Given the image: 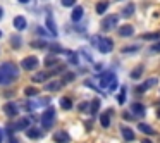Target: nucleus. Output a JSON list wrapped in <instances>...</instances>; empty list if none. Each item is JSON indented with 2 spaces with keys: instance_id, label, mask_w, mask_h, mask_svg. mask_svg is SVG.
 Segmentation results:
<instances>
[{
  "instance_id": "obj_1",
  "label": "nucleus",
  "mask_w": 160,
  "mask_h": 143,
  "mask_svg": "<svg viewBox=\"0 0 160 143\" xmlns=\"http://www.w3.org/2000/svg\"><path fill=\"white\" fill-rule=\"evenodd\" d=\"M100 86L102 88H107V90L114 91L117 88V76H115L112 71H107L100 76Z\"/></svg>"
},
{
  "instance_id": "obj_2",
  "label": "nucleus",
  "mask_w": 160,
  "mask_h": 143,
  "mask_svg": "<svg viewBox=\"0 0 160 143\" xmlns=\"http://www.w3.org/2000/svg\"><path fill=\"white\" fill-rule=\"evenodd\" d=\"M93 45H97V49L100 50L102 54H108L114 49V42L110 38H105V36H98L97 40H93Z\"/></svg>"
},
{
  "instance_id": "obj_3",
  "label": "nucleus",
  "mask_w": 160,
  "mask_h": 143,
  "mask_svg": "<svg viewBox=\"0 0 160 143\" xmlns=\"http://www.w3.org/2000/svg\"><path fill=\"white\" fill-rule=\"evenodd\" d=\"M55 117H57V112H55V109L53 107H48L45 112L42 114V124L45 126V128H52V124L55 122Z\"/></svg>"
},
{
  "instance_id": "obj_4",
  "label": "nucleus",
  "mask_w": 160,
  "mask_h": 143,
  "mask_svg": "<svg viewBox=\"0 0 160 143\" xmlns=\"http://www.w3.org/2000/svg\"><path fill=\"white\" fill-rule=\"evenodd\" d=\"M38 64H40L38 57H35V55H28V57H24V59H22L21 67H22L24 71H35L36 67H38Z\"/></svg>"
},
{
  "instance_id": "obj_5",
  "label": "nucleus",
  "mask_w": 160,
  "mask_h": 143,
  "mask_svg": "<svg viewBox=\"0 0 160 143\" xmlns=\"http://www.w3.org/2000/svg\"><path fill=\"white\" fill-rule=\"evenodd\" d=\"M117 21H119V16L117 14L107 16V18L102 21V29H103V31H110V29H114L115 26H117Z\"/></svg>"
},
{
  "instance_id": "obj_6",
  "label": "nucleus",
  "mask_w": 160,
  "mask_h": 143,
  "mask_svg": "<svg viewBox=\"0 0 160 143\" xmlns=\"http://www.w3.org/2000/svg\"><path fill=\"white\" fill-rule=\"evenodd\" d=\"M0 67H2V69H4L5 73H7L9 76H11L12 79H14V81L19 78V67L16 66V64H12V62H4Z\"/></svg>"
},
{
  "instance_id": "obj_7",
  "label": "nucleus",
  "mask_w": 160,
  "mask_h": 143,
  "mask_svg": "<svg viewBox=\"0 0 160 143\" xmlns=\"http://www.w3.org/2000/svg\"><path fill=\"white\" fill-rule=\"evenodd\" d=\"M29 119L28 117H24V119H19V121H16L12 126H9L11 129H14V131H26V129L29 128Z\"/></svg>"
},
{
  "instance_id": "obj_8",
  "label": "nucleus",
  "mask_w": 160,
  "mask_h": 143,
  "mask_svg": "<svg viewBox=\"0 0 160 143\" xmlns=\"http://www.w3.org/2000/svg\"><path fill=\"white\" fill-rule=\"evenodd\" d=\"M157 81H158L157 78H152V79H146L143 84H139V86H136V93H139V95H141V93H145L146 90H150L152 86H155V84H157Z\"/></svg>"
},
{
  "instance_id": "obj_9",
  "label": "nucleus",
  "mask_w": 160,
  "mask_h": 143,
  "mask_svg": "<svg viewBox=\"0 0 160 143\" xmlns=\"http://www.w3.org/2000/svg\"><path fill=\"white\" fill-rule=\"evenodd\" d=\"M117 35L121 36V38H129V36L134 35V28H132L131 24H124L117 29Z\"/></svg>"
},
{
  "instance_id": "obj_10",
  "label": "nucleus",
  "mask_w": 160,
  "mask_h": 143,
  "mask_svg": "<svg viewBox=\"0 0 160 143\" xmlns=\"http://www.w3.org/2000/svg\"><path fill=\"white\" fill-rule=\"evenodd\" d=\"M53 141L55 143H69L71 136H69L67 131H55L53 133Z\"/></svg>"
},
{
  "instance_id": "obj_11",
  "label": "nucleus",
  "mask_w": 160,
  "mask_h": 143,
  "mask_svg": "<svg viewBox=\"0 0 160 143\" xmlns=\"http://www.w3.org/2000/svg\"><path fill=\"white\" fill-rule=\"evenodd\" d=\"M4 112L9 115V117H16L19 114V107L14 104V102H9V104L4 105Z\"/></svg>"
},
{
  "instance_id": "obj_12",
  "label": "nucleus",
  "mask_w": 160,
  "mask_h": 143,
  "mask_svg": "<svg viewBox=\"0 0 160 143\" xmlns=\"http://www.w3.org/2000/svg\"><path fill=\"white\" fill-rule=\"evenodd\" d=\"M45 24H47V28H48V33L52 36H57V26H55V21H53V16L50 14H47V19H45Z\"/></svg>"
},
{
  "instance_id": "obj_13",
  "label": "nucleus",
  "mask_w": 160,
  "mask_h": 143,
  "mask_svg": "<svg viewBox=\"0 0 160 143\" xmlns=\"http://www.w3.org/2000/svg\"><path fill=\"white\" fill-rule=\"evenodd\" d=\"M12 23H14V28L19 29V31H22V29L28 28V23H26V18H24V16H16Z\"/></svg>"
},
{
  "instance_id": "obj_14",
  "label": "nucleus",
  "mask_w": 160,
  "mask_h": 143,
  "mask_svg": "<svg viewBox=\"0 0 160 143\" xmlns=\"http://www.w3.org/2000/svg\"><path fill=\"white\" fill-rule=\"evenodd\" d=\"M131 112L134 115H138V117H143V115H145V105L143 104H139V102H134V104L131 105Z\"/></svg>"
},
{
  "instance_id": "obj_15",
  "label": "nucleus",
  "mask_w": 160,
  "mask_h": 143,
  "mask_svg": "<svg viewBox=\"0 0 160 143\" xmlns=\"http://www.w3.org/2000/svg\"><path fill=\"white\" fill-rule=\"evenodd\" d=\"M26 136L31 138V140H38V138H42V136H43V131L40 128H28V129H26Z\"/></svg>"
},
{
  "instance_id": "obj_16",
  "label": "nucleus",
  "mask_w": 160,
  "mask_h": 143,
  "mask_svg": "<svg viewBox=\"0 0 160 143\" xmlns=\"http://www.w3.org/2000/svg\"><path fill=\"white\" fill-rule=\"evenodd\" d=\"M121 135H122V138H124L126 141H132V140L136 138L134 133H132V129L131 128H126V126H121Z\"/></svg>"
},
{
  "instance_id": "obj_17",
  "label": "nucleus",
  "mask_w": 160,
  "mask_h": 143,
  "mask_svg": "<svg viewBox=\"0 0 160 143\" xmlns=\"http://www.w3.org/2000/svg\"><path fill=\"white\" fill-rule=\"evenodd\" d=\"M110 115H112V110L108 109V110H105L103 114L100 115V124L102 128H108L110 126Z\"/></svg>"
},
{
  "instance_id": "obj_18",
  "label": "nucleus",
  "mask_w": 160,
  "mask_h": 143,
  "mask_svg": "<svg viewBox=\"0 0 160 143\" xmlns=\"http://www.w3.org/2000/svg\"><path fill=\"white\" fill-rule=\"evenodd\" d=\"M83 14H84V9L83 7H74L72 14H71V19H72V23H78L83 19Z\"/></svg>"
},
{
  "instance_id": "obj_19",
  "label": "nucleus",
  "mask_w": 160,
  "mask_h": 143,
  "mask_svg": "<svg viewBox=\"0 0 160 143\" xmlns=\"http://www.w3.org/2000/svg\"><path fill=\"white\" fill-rule=\"evenodd\" d=\"M138 129H139L141 133H145V135H155V129H153L150 124H145V122H139V124H138Z\"/></svg>"
},
{
  "instance_id": "obj_20",
  "label": "nucleus",
  "mask_w": 160,
  "mask_h": 143,
  "mask_svg": "<svg viewBox=\"0 0 160 143\" xmlns=\"http://www.w3.org/2000/svg\"><path fill=\"white\" fill-rule=\"evenodd\" d=\"M12 81H14V79H12V78L5 73V71L0 67V84H11Z\"/></svg>"
},
{
  "instance_id": "obj_21",
  "label": "nucleus",
  "mask_w": 160,
  "mask_h": 143,
  "mask_svg": "<svg viewBox=\"0 0 160 143\" xmlns=\"http://www.w3.org/2000/svg\"><path fill=\"white\" fill-rule=\"evenodd\" d=\"M108 2L107 0H102V2H98L97 4V7H95V11H97V14H105V11L108 9Z\"/></svg>"
},
{
  "instance_id": "obj_22",
  "label": "nucleus",
  "mask_w": 160,
  "mask_h": 143,
  "mask_svg": "<svg viewBox=\"0 0 160 143\" xmlns=\"http://www.w3.org/2000/svg\"><path fill=\"white\" fill-rule=\"evenodd\" d=\"M60 107H62L64 110H71V109H72V100H71L69 97H62L60 98Z\"/></svg>"
},
{
  "instance_id": "obj_23",
  "label": "nucleus",
  "mask_w": 160,
  "mask_h": 143,
  "mask_svg": "<svg viewBox=\"0 0 160 143\" xmlns=\"http://www.w3.org/2000/svg\"><path fill=\"white\" fill-rule=\"evenodd\" d=\"M134 14V4H129V5H126L124 9H122V18H131V16Z\"/></svg>"
},
{
  "instance_id": "obj_24",
  "label": "nucleus",
  "mask_w": 160,
  "mask_h": 143,
  "mask_svg": "<svg viewBox=\"0 0 160 143\" xmlns=\"http://www.w3.org/2000/svg\"><path fill=\"white\" fill-rule=\"evenodd\" d=\"M143 71H145V67H143V66H138V67H134V69L131 71V79H138V78H141Z\"/></svg>"
},
{
  "instance_id": "obj_25",
  "label": "nucleus",
  "mask_w": 160,
  "mask_h": 143,
  "mask_svg": "<svg viewBox=\"0 0 160 143\" xmlns=\"http://www.w3.org/2000/svg\"><path fill=\"white\" fill-rule=\"evenodd\" d=\"M57 64H59V59H57V57H53V55L45 57V66L47 67H53V66H57Z\"/></svg>"
},
{
  "instance_id": "obj_26",
  "label": "nucleus",
  "mask_w": 160,
  "mask_h": 143,
  "mask_svg": "<svg viewBox=\"0 0 160 143\" xmlns=\"http://www.w3.org/2000/svg\"><path fill=\"white\" fill-rule=\"evenodd\" d=\"M100 105H102L100 98H95V100L91 102V105H90V112L91 114H97V112L100 110Z\"/></svg>"
},
{
  "instance_id": "obj_27",
  "label": "nucleus",
  "mask_w": 160,
  "mask_h": 143,
  "mask_svg": "<svg viewBox=\"0 0 160 143\" xmlns=\"http://www.w3.org/2000/svg\"><path fill=\"white\" fill-rule=\"evenodd\" d=\"M47 76H48L47 73H36L31 79H33V83H43V81L47 79Z\"/></svg>"
},
{
  "instance_id": "obj_28",
  "label": "nucleus",
  "mask_w": 160,
  "mask_h": 143,
  "mask_svg": "<svg viewBox=\"0 0 160 143\" xmlns=\"http://www.w3.org/2000/svg\"><path fill=\"white\" fill-rule=\"evenodd\" d=\"M60 86H62V83H60V81H52V83H48L45 86V90L47 91H53V90H59Z\"/></svg>"
},
{
  "instance_id": "obj_29",
  "label": "nucleus",
  "mask_w": 160,
  "mask_h": 143,
  "mask_svg": "<svg viewBox=\"0 0 160 143\" xmlns=\"http://www.w3.org/2000/svg\"><path fill=\"white\" fill-rule=\"evenodd\" d=\"M66 54H67V60H69L72 66H78V64H79V59H78V55L74 52H66Z\"/></svg>"
},
{
  "instance_id": "obj_30",
  "label": "nucleus",
  "mask_w": 160,
  "mask_h": 143,
  "mask_svg": "<svg viewBox=\"0 0 160 143\" xmlns=\"http://www.w3.org/2000/svg\"><path fill=\"white\" fill-rule=\"evenodd\" d=\"M31 47L33 49H47L48 43H47L45 40H36V42H31Z\"/></svg>"
},
{
  "instance_id": "obj_31",
  "label": "nucleus",
  "mask_w": 160,
  "mask_h": 143,
  "mask_svg": "<svg viewBox=\"0 0 160 143\" xmlns=\"http://www.w3.org/2000/svg\"><path fill=\"white\" fill-rule=\"evenodd\" d=\"M21 36H19V35H14V36H12V38H11V45L12 47H14V49H21Z\"/></svg>"
},
{
  "instance_id": "obj_32",
  "label": "nucleus",
  "mask_w": 160,
  "mask_h": 143,
  "mask_svg": "<svg viewBox=\"0 0 160 143\" xmlns=\"http://www.w3.org/2000/svg\"><path fill=\"white\" fill-rule=\"evenodd\" d=\"M143 40H158L160 38V33L155 31V33H145V35H141Z\"/></svg>"
},
{
  "instance_id": "obj_33",
  "label": "nucleus",
  "mask_w": 160,
  "mask_h": 143,
  "mask_svg": "<svg viewBox=\"0 0 160 143\" xmlns=\"http://www.w3.org/2000/svg\"><path fill=\"white\" fill-rule=\"evenodd\" d=\"M36 93H38L36 88H31V86H26L24 88V95H26V97H35Z\"/></svg>"
},
{
  "instance_id": "obj_34",
  "label": "nucleus",
  "mask_w": 160,
  "mask_h": 143,
  "mask_svg": "<svg viewBox=\"0 0 160 143\" xmlns=\"http://www.w3.org/2000/svg\"><path fill=\"white\" fill-rule=\"evenodd\" d=\"M136 50H139L138 45H131V47H122V54H132L136 52Z\"/></svg>"
},
{
  "instance_id": "obj_35",
  "label": "nucleus",
  "mask_w": 160,
  "mask_h": 143,
  "mask_svg": "<svg viewBox=\"0 0 160 143\" xmlns=\"http://www.w3.org/2000/svg\"><path fill=\"white\" fill-rule=\"evenodd\" d=\"M117 102H119L121 105L126 102V86H122V88H121V95L117 97Z\"/></svg>"
},
{
  "instance_id": "obj_36",
  "label": "nucleus",
  "mask_w": 160,
  "mask_h": 143,
  "mask_svg": "<svg viewBox=\"0 0 160 143\" xmlns=\"http://www.w3.org/2000/svg\"><path fill=\"white\" fill-rule=\"evenodd\" d=\"M74 78H76V76H74V73H66V74H64V81H62V83H71V81H74Z\"/></svg>"
},
{
  "instance_id": "obj_37",
  "label": "nucleus",
  "mask_w": 160,
  "mask_h": 143,
  "mask_svg": "<svg viewBox=\"0 0 160 143\" xmlns=\"http://www.w3.org/2000/svg\"><path fill=\"white\" fill-rule=\"evenodd\" d=\"M79 110L81 112H90V104H88V102H81V104H79Z\"/></svg>"
},
{
  "instance_id": "obj_38",
  "label": "nucleus",
  "mask_w": 160,
  "mask_h": 143,
  "mask_svg": "<svg viewBox=\"0 0 160 143\" xmlns=\"http://www.w3.org/2000/svg\"><path fill=\"white\" fill-rule=\"evenodd\" d=\"M150 52H155V54H158V52H160V42L153 43V45L150 47Z\"/></svg>"
},
{
  "instance_id": "obj_39",
  "label": "nucleus",
  "mask_w": 160,
  "mask_h": 143,
  "mask_svg": "<svg viewBox=\"0 0 160 143\" xmlns=\"http://www.w3.org/2000/svg\"><path fill=\"white\" fill-rule=\"evenodd\" d=\"M50 49H52V54H60V52H64V50L60 49L59 45H50Z\"/></svg>"
},
{
  "instance_id": "obj_40",
  "label": "nucleus",
  "mask_w": 160,
  "mask_h": 143,
  "mask_svg": "<svg viewBox=\"0 0 160 143\" xmlns=\"http://www.w3.org/2000/svg\"><path fill=\"white\" fill-rule=\"evenodd\" d=\"M76 4V0H62V5L64 7H71V5Z\"/></svg>"
},
{
  "instance_id": "obj_41",
  "label": "nucleus",
  "mask_w": 160,
  "mask_h": 143,
  "mask_svg": "<svg viewBox=\"0 0 160 143\" xmlns=\"http://www.w3.org/2000/svg\"><path fill=\"white\" fill-rule=\"evenodd\" d=\"M122 117H124L126 121H132V119H131V114H129V112H124V114H122Z\"/></svg>"
},
{
  "instance_id": "obj_42",
  "label": "nucleus",
  "mask_w": 160,
  "mask_h": 143,
  "mask_svg": "<svg viewBox=\"0 0 160 143\" xmlns=\"http://www.w3.org/2000/svg\"><path fill=\"white\" fill-rule=\"evenodd\" d=\"M36 33H38V35H42V36L47 35V31H45V29H42V28H36Z\"/></svg>"
},
{
  "instance_id": "obj_43",
  "label": "nucleus",
  "mask_w": 160,
  "mask_h": 143,
  "mask_svg": "<svg viewBox=\"0 0 160 143\" xmlns=\"http://www.w3.org/2000/svg\"><path fill=\"white\" fill-rule=\"evenodd\" d=\"M2 18H4V9L0 7V19H2Z\"/></svg>"
},
{
  "instance_id": "obj_44",
  "label": "nucleus",
  "mask_w": 160,
  "mask_h": 143,
  "mask_svg": "<svg viewBox=\"0 0 160 143\" xmlns=\"http://www.w3.org/2000/svg\"><path fill=\"white\" fill-rule=\"evenodd\" d=\"M157 117H158V119H160V107H158V109H157Z\"/></svg>"
},
{
  "instance_id": "obj_45",
  "label": "nucleus",
  "mask_w": 160,
  "mask_h": 143,
  "mask_svg": "<svg viewBox=\"0 0 160 143\" xmlns=\"http://www.w3.org/2000/svg\"><path fill=\"white\" fill-rule=\"evenodd\" d=\"M19 2H21V4H28L29 0H19Z\"/></svg>"
},
{
  "instance_id": "obj_46",
  "label": "nucleus",
  "mask_w": 160,
  "mask_h": 143,
  "mask_svg": "<svg viewBox=\"0 0 160 143\" xmlns=\"http://www.w3.org/2000/svg\"><path fill=\"white\" fill-rule=\"evenodd\" d=\"M141 143H152V141H150V140H143Z\"/></svg>"
},
{
  "instance_id": "obj_47",
  "label": "nucleus",
  "mask_w": 160,
  "mask_h": 143,
  "mask_svg": "<svg viewBox=\"0 0 160 143\" xmlns=\"http://www.w3.org/2000/svg\"><path fill=\"white\" fill-rule=\"evenodd\" d=\"M0 143H2V131H0Z\"/></svg>"
},
{
  "instance_id": "obj_48",
  "label": "nucleus",
  "mask_w": 160,
  "mask_h": 143,
  "mask_svg": "<svg viewBox=\"0 0 160 143\" xmlns=\"http://www.w3.org/2000/svg\"><path fill=\"white\" fill-rule=\"evenodd\" d=\"M0 38H2V29H0Z\"/></svg>"
}]
</instances>
